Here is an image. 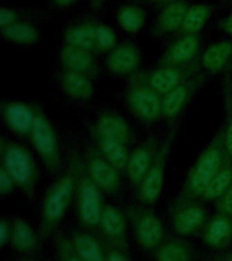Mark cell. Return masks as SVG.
Wrapping results in <instances>:
<instances>
[{"mask_svg": "<svg viewBox=\"0 0 232 261\" xmlns=\"http://www.w3.org/2000/svg\"><path fill=\"white\" fill-rule=\"evenodd\" d=\"M18 191L15 181L4 167L0 166V199L6 200L11 197Z\"/></svg>", "mask_w": 232, "mask_h": 261, "instance_id": "8d00e7d4", "label": "cell"}, {"mask_svg": "<svg viewBox=\"0 0 232 261\" xmlns=\"http://www.w3.org/2000/svg\"><path fill=\"white\" fill-rule=\"evenodd\" d=\"M227 75V79H228V85H229V91H231V95H232V68H229L225 72Z\"/></svg>", "mask_w": 232, "mask_h": 261, "instance_id": "7dc6e473", "label": "cell"}, {"mask_svg": "<svg viewBox=\"0 0 232 261\" xmlns=\"http://www.w3.org/2000/svg\"><path fill=\"white\" fill-rule=\"evenodd\" d=\"M160 140L162 138L159 135L152 134L146 139H142L141 142H138L130 150L129 158L124 170V177L132 185L133 191L140 187L142 179L146 178L147 173L150 171L155 156L158 154Z\"/></svg>", "mask_w": 232, "mask_h": 261, "instance_id": "e0dca14e", "label": "cell"}, {"mask_svg": "<svg viewBox=\"0 0 232 261\" xmlns=\"http://www.w3.org/2000/svg\"><path fill=\"white\" fill-rule=\"evenodd\" d=\"M228 159L229 156L224 147L221 128H219L199 152L175 197L201 200L204 189Z\"/></svg>", "mask_w": 232, "mask_h": 261, "instance_id": "277c9868", "label": "cell"}, {"mask_svg": "<svg viewBox=\"0 0 232 261\" xmlns=\"http://www.w3.org/2000/svg\"><path fill=\"white\" fill-rule=\"evenodd\" d=\"M15 261H48V260H45V258L40 257V254H37V256H28V257L16 256Z\"/></svg>", "mask_w": 232, "mask_h": 261, "instance_id": "bcb514c9", "label": "cell"}, {"mask_svg": "<svg viewBox=\"0 0 232 261\" xmlns=\"http://www.w3.org/2000/svg\"><path fill=\"white\" fill-rule=\"evenodd\" d=\"M181 121L182 120H177V121L168 124V129L166 130V134L163 135L158 154L155 156L150 171L147 173L146 178L142 179L140 187L134 191L136 201H138V203L154 207L162 197L164 178H166V169L172 148H174V144L177 142Z\"/></svg>", "mask_w": 232, "mask_h": 261, "instance_id": "52a82bcc", "label": "cell"}, {"mask_svg": "<svg viewBox=\"0 0 232 261\" xmlns=\"http://www.w3.org/2000/svg\"><path fill=\"white\" fill-rule=\"evenodd\" d=\"M147 3H150L151 6H158V7H163L167 4L174 3V2H179V0H146Z\"/></svg>", "mask_w": 232, "mask_h": 261, "instance_id": "ee69618b", "label": "cell"}, {"mask_svg": "<svg viewBox=\"0 0 232 261\" xmlns=\"http://www.w3.org/2000/svg\"><path fill=\"white\" fill-rule=\"evenodd\" d=\"M94 41H95V52L99 56L101 55H103V56L107 55L120 42L117 38V34H115L113 29L99 19L97 20V26H95Z\"/></svg>", "mask_w": 232, "mask_h": 261, "instance_id": "e575fe53", "label": "cell"}, {"mask_svg": "<svg viewBox=\"0 0 232 261\" xmlns=\"http://www.w3.org/2000/svg\"><path fill=\"white\" fill-rule=\"evenodd\" d=\"M52 18V15L41 8L15 7V6H2L0 7V28L12 23H34L40 24Z\"/></svg>", "mask_w": 232, "mask_h": 261, "instance_id": "f546056e", "label": "cell"}, {"mask_svg": "<svg viewBox=\"0 0 232 261\" xmlns=\"http://www.w3.org/2000/svg\"><path fill=\"white\" fill-rule=\"evenodd\" d=\"M129 222L124 207H118L115 204L106 203L103 215L98 234L101 236L107 246L120 249L130 254V241H129Z\"/></svg>", "mask_w": 232, "mask_h": 261, "instance_id": "9a60e30c", "label": "cell"}, {"mask_svg": "<svg viewBox=\"0 0 232 261\" xmlns=\"http://www.w3.org/2000/svg\"><path fill=\"white\" fill-rule=\"evenodd\" d=\"M199 241L209 252H220L232 246V218L223 212L215 211L208 218Z\"/></svg>", "mask_w": 232, "mask_h": 261, "instance_id": "44dd1931", "label": "cell"}, {"mask_svg": "<svg viewBox=\"0 0 232 261\" xmlns=\"http://www.w3.org/2000/svg\"><path fill=\"white\" fill-rule=\"evenodd\" d=\"M189 3L179 0L160 7V11L155 18L150 29V37L154 41H163L168 37H175L181 30L183 16L186 14Z\"/></svg>", "mask_w": 232, "mask_h": 261, "instance_id": "603a6c76", "label": "cell"}, {"mask_svg": "<svg viewBox=\"0 0 232 261\" xmlns=\"http://www.w3.org/2000/svg\"><path fill=\"white\" fill-rule=\"evenodd\" d=\"M76 2L77 0H49L53 10H65V8L72 7Z\"/></svg>", "mask_w": 232, "mask_h": 261, "instance_id": "7bdbcfd3", "label": "cell"}, {"mask_svg": "<svg viewBox=\"0 0 232 261\" xmlns=\"http://www.w3.org/2000/svg\"><path fill=\"white\" fill-rule=\"evenodd\" d=\"M75 200V171L65 161L64 170L56 175L46 188L40 208H38V224L41 238L44 241L53 238L65 218L69 205Z\"/></svg>", "mask_w": 232, "mask_h": 261, "instance_id": "7a4b0ae2", "label": "cell"}, {"mask_svg": "<svg viewBox=\"0 0 232 261\" xmlns=\"http://www.w3.org/2000/svg\"><path fill=\"white\" fill-rule=\"evenodd\" d=\"M2 40L18 48H32L42 41L38 24L34 23H12L0 28Z\"/></svg>", "mask_w": 232, "mask_h": 261, "instance_id": "f1b7e54d", "label": "cell"}, {"mask_svg": "<svg viewBox=\"0 0 232 261\" xmlns=\"http://www.w3.org/2000/svg\"><path fill=\"white\" fill-rule=\"evenodd\" d=\"M12 234V218L3 215L0 219V248L6 249L10 246Z\"/></svg>", "mask_w": 232, "mask_h": 261, "instance_id": "74e56055", "label": "cell"}, {"mask_svg": "<svg viewBox=\"0 0 232 261\" xmlns=\"http://www.w3.org/2000/svg\"><path fill=\"white\" fill-rule=\"evenodd\" d=\"M53 249L57 261H83L73 248L68 232H64L61 228L53 236Z\"/></svg>", "mask_w": 232, "mask_h": 261, "instance_id": "d590c367", "label": "cell"}, {"mask_svg": "<svg viewBox=\"0 0 232 261\" xmlns=\"http://www.w3.org/2000/svg\"><path fill=\"white\" fill-rule=\"evenodd\" d=\"M151 257L154 261H197L198 254L189 238L168 232Z\"/></svg>", "mask_w": 232, "mask_h": 261, "instance_id": "4316f807", "label": "cell"}, {"mask_svg": "<svg viewBox=\"0 0 232 261\" xmlns=\"http://www.w3.org/2000/svg\"><path fill=\"white\" fill-rule=\"evenodd\" d=\"M124 102L130 116L146 128L163 120V95L136 77L126 81Z\"/></svg>", "mask_w": 232, "mask_h": 261, "instance_id": "ba28073f", "label": "cell"}, {"mask_svg": "<svg viewBox=\"0 0 232 261\" xmlns=\"http://www.w3.org/2000/svg\"><path fill=\"white\" fill-rule=\"evenodd\" d=\"M201 71L202 69H201L199 61H195L193 64L187 65L156 64L152 68L141 69L140 72H137L132 77H136L138 81L144 82L150 87H152L155 91H158L160 95H164Z\"/></svg>", "mask_w": 232, "mask_h": 261, "instance_id": "8fae6325", "label": "cell"}, {"mask_svg": "<svg viewBox=\"0 0 232 261\" xmlns=\"http://www.w3.org/2000/svg\"><path fill=\"white\" fill-rule=\"evenodd\" d=\"M224 2H225V3H228V4H231V6H232V0H224Z\"/></svg>", "mask_w": 232, "mask_h": 261, "instance_id": "c3c4849f", "label": "cell"}, {"mask_svg": "<svg viewBox=\"0 0 232 261\" xmlns=\"http://www.w3.org/2000/svg\"><path fill=\"white\" fill-rule=\"evenodd\" d=\"M53 85L75 106H90L95 98V81L83 73L57 67L53 72Z\"/></svg>", "mask_w": 232, "mask_h": 261, "instance_id": "5bb4252c", "label": "cell"}, {"mask_svg": "<svg viewBox=\"0 0 232 261\" xmlns=\"http://www.w3.org/2000/svg\"><path fill=\"white\" fill-rule=\"evenodd\" d=\"M142 50L134 41H120L103 60V71L117 79H130L141 71Z\"/></svg>", "mask_w": 232, "mask_h": 261, "instance_id": "7c38bea8", "label": "cell"}, {"mask_svg": "<svg viewBox=\"0 0 232 261\" xmlns=\"http://www.w3.org/2000/svg\"><path fill=\"white\" fill-rule=\"evenodd\" d=\"M79 148L85 170L91 179L101 188L105 195L117 197L121 193L124 173L107 161L91 143V140H83Z\"/></svg>", "mask_w": 232, "mask_h": 261, "instance_id": "30bf717a", "label": "cell"}, {"mask_svg": "<svg viewBox=\"0 0 232 261\" xmlns=\"http://www.w3.org/2000/svg\"><path fill=\"white\" fill-rule=\"evenodd\" d=\"M106 249H107V261H133L129 253L124 252V250L111 248L107 245H106Z\"/></svg>", "mask_w": 232, "mask_h": 261, "instance_id": "60d3db41", "label": "cell"}, {"mask_svg": "<svg viewBox=\"0 0 232 261\" xmlns=\"http://www.w3.org/2000/svg\"><path fill=\"white\" fill-rule=\"evenodd\" d=\"M199 64L201 69L209 76L224 75L232 68V37L213 41L207 48H204Z\"/></svg>", "mask_w": 232, "mask_h": 261, "instance_id": "cb8c5ba5", "label": "cell"}, {"mask_svg": "<svg viewBox=\"0 0 232 261\" xmlns=\"http://www.w3.org/2000/svg\"><path fill=\"white\" fill-rule=\"evenodd\" d=\"M221 97H223V109H224V121L221 128L223 134V142L228 156L232 159V95L229 91L227 75L224 73L221 79Z\"/></svg>", "mask_w": 232, "mask_h": 261, "instance_id": "836d02e7", "label": "cell"}, {"mask_svg": "<svg viewBox=\"0 0 232 261\" xmlns=\"http://www.w3.org/2000/svg\"><path fill=\"white\" fill-rule=\"evenodd\" d=\"M65 161L75 171V212L79 226L85 230L98 232L103 210H105V193L94 182L85 170L81 159L80 148L71 144L65 152Z\"/></svg>", "mask_w": 232, "mask_h": 261, "instance_id": "6da1fadb", "label": "cell"}, {"mask_svg": "<svg viewBox=\"0 0 232 261\" xmlns=\"http://www.w3.org/2000/svg\"><path fill=\"white\" fill-rule=\"evenodd\" d=\"M232 184V159L229 158L220 170L215 174V177L209 181L207 188L204 189L201 200L204 203L215 204L221 196L228 191Z\"/></svg>", "mask_w": 232, "mask_h": 261, "instance_id": "d6a6232c", "label": "cell"}, {"mask_svg": "<svg viewBox=\"0 0 232 261\" xmlns=\"http://www.w3.org/2000/svg\"><path fill=\"white\" fill-rule=\"evenodd\" d=\"M115 22L121 30L134 36L141 32L147 23L146 10L136 3L121 4L115 11Z\"/></svg>", "mask_w": 232, "mask_h": 261, "instance_id": "4dcf8cb0", "label": "cell"}, {"mask_svg": "<svg viewBox=\"0 0 232 261\" xmlns=\"http://www.w3.org/2000/svg\"><path fill=\"white\" fill-rule=\"evenodd\" d=\"M208 77L209 75L201 71L164 94L163 95V120L168 124L181 120L185 109L193 101V98L197 95L199 90L205 86Z\"/></svg>", "mask_w": 232, "mask_h": 261, "instance_id": "2e32d148", "label": "cell"}, {"mask_svg": "<svg viewBox=\"0 0 232 261\" xmlns=\"http://www.w3.org/2000/svg\"><path fill=\"white\" fill-rule=\"evenodd\" d=\"M90 126L98 132L110 136L125 143L128 146H133L136 140L133 126L130 122L113 108H99L94 114L93 121L89 122Z\"/></svg>", "mask_w": 232, "mask_h": 261, "instance_id": "ffe728a7", "label": "cell"}, {"mask_svg": "<svg viewBox=\"0 0 232 261\" xmlns=\"http://www.w3.org/2000/svg\"><path fill=\"white\" fill-rule=\"evenodd\" d=\"M213 205H215V211L223 212L232 218V184L231 187L228 188V191Z\"/></svg>", "mask_w": 232, "mask_h": 261, "instance_id": "f35d334b", "label": "cell"}, {"mask_svg": "<svg viewBox=\"0 0 232 261\" xmlns=\"http://www.w3.org/2000/svg\"><path fill=\"white\" fill-rule=\"evenodd\" d=\"M213 11H215L213 6L208 3L189 4L178 34H197L199 33L204 26L209 22Z\"/></svg>", "mask_w": 232, "mask_h": 261, "instance_id": "1f68e13d", "label": "cell"}, {"mask_svg": "<svg viewBox=\"0 0 232 261\" xmlns=\"http://www.w3.org/2000/svg\"><path fill=\"white\" fill-rule=\"evenodd\" d=\"M98 18L93 15H79L71 19L61 30L63 44L95 52V26ZM97 53V52H95Z\"/></svg>", "mask_w": 232, "mask_h": 261, "instance_id": "d4e9b609", "label": "cell"}, {"mask_svg": "<svg viewBox=\"0 0 232 261\" xmlns=\"http://www.w3.org/2000/svg\"><path fill=\"white\" fill-rule=\"evenodd\" d=\"M38 106L40 103L37 101L26 102L12 99V98H2L0 101L2 122L14 136L28 140L36 122Z\"/></svg>", "mask_w": 232, "mask_h": 261, "instance_id": "4fadbf2b", "label": "cell"}, {"mask_svg": "<svg viewBox=\"0 0 232 261\" xmlns=\"http://www.w3.org/2000/svg\"><path fill=\"white\" fill-rule=\"evenodd\" d=\"M27 142L49 174L56 177L64 170L65 159L60 136L41 103Z\"/></svg>", "mask_w": 232, "mask_h": 261, "instance_id": "5b68a950", "label": "cell"}, {"mask_svg": "<svg viewBox=\"0 0 232 261\" xmlns=\"http://www.w3.org/2000/svg\"><path fill=\"white\" fill-rule=\"evenodd\" d=\"M73 248L83 261H107V249L101 236L83 227H73L68 231Z\"/></svg>", "mask_w": 232, "mask_h": 261, "instance_id": "484cf974", "label": "cell"}, {"mask_svg": "<svg viewBox=\"0 0 232 261\" xmlns=\"http://www.w3.org/2000/svg\"><path fill=\"white\" fill-rule=\"evenodd\" d=\"M124 210L137 248L146 254H152L168 234L163 219L151 205L138 201L126 203Z\"/></svg>", "mask_w": 232, "mask_h": 261, "instance_id": "8992f818", "label": "cell"}, {"mask_svg": "<svg viewBox=\"0 0 232 261\" xmlns=\"http://www.w3.org/2000/svg\"><path fill=\"white\" fill-rule=\"evenodd\" d=\"M201 34H177L159 55L156 64L187 65L199 61L202 53Z\"/></svg>", "mask_w": 232, "mask_h": 261, "instance_id": "d6986e66", "label": "cell"}, {"mask_svg": "<svg viewBox=\"0 0 232 261\" xmlns=\"http://www.w3.org/2000/svg\"><path fill=\"white\" fill-rule=\"evenodd\" d=\"M199 261H232V246L220 252L202 253L199 256Z\"/></svg>", "mask_w": 232, "mask_h": 261, "instance_id": "ab89813d", "label": "cell"}, {"mask_svg": "<svg viewBox=\"0 0 232 261\" xmlns=\"http://www.w3.org/2000/svg\"><path fill=\"white\" fill-rule=\"evenodd\" d=\"M167 216L171 232L190 240L199 237L209 218V212L202 200L174 197L168 204Z\"/></svg>", "mask_w": 232, "mask_h": 261, "instance_id": "9c48e42d", "label": "cell"}, {"mask_svg": "<svg viewBox=\"0 0 232 261\" xmlns=\"http://www.w3.org/2000/svg\"><path fill=\"white\" fill-rule=\"evenodd\" d=\"M216 28L227 37H232V11L216 22Z\"/></svg>", "mask_w": 232, "mask_h": 261, "instance_id": "b9f144b4", "label": "cell"}, {"mask_svg": "<svg viewBox=\"0 0 232 261\" xmlns=\"http://www.w3.org/2000/svg\"><path fill=\"white\" fill-rule=\"evenodd\" d=\"M11 218L12 234L10 248L19 257L40 254L44 240L41 238L38 228L32 226V223L22 215H12Z\"/></svg>", "mask_w": 232, "mask_h": 261, "instance_id": "7402d4cb", "label": "cell"}, {"mask_svg": "<svg viewBox=\"0 0 232 261\" xmlns=\"http://www.w3.org/2000/svg\"><path fill=\"white\" fill-rule=\"evenodd\" d=\"M85 129L89 132L90 140H91L94 146L97 147L98 151L107 161L113 163L118 170H121L124 173L128 158H129L130 147L125 143L117 140V139L110 138V136H106V135L98 132L97 129H94L93 126H90L89 124L85 125Z\"/></svg>", "mask_w": 232, "mask_h": 261, "instance_id": "83f0119b", "label": "cell"}, {"mask_svg": "<svg viewBox=\"0 0 232 261\" xmlns=\"http://www.w3.org/2000/svg\"><path fill=\"white\" fill-rule=\"evenodd\" d=\"M0 166L10 173L18 191L33 203L36 200L41 174L32 151L15 139L3 135L0 138Z\"/></svg>", "mask_w": 232, "mask_h": 261, "instance_id": "3957f363", "label": "cell"}, {"mask_svg": "<svg viewBox=\"0 0 232 261\" xmlns=\"http://www.w3.org/2000/svg\"><path fill=\"white\" fill-rule=\"evenodd\" d=\"M57 67L83 73L97 82L101 79L103 71V63L99 61V55L93 50L76 48L72 45L61 44L57 52Z\"/></svg>", "mask_w": 232, "mask_h": 261, "instance_id": "ac0fdd59", "label": "cell"}, {"mask_svg": "<svg viewBox=\"0 0 232 261\" xmlns=\"http://www.w3.org/2000/svg\"><path fill=\"white\" fill-rule=\"evenodd\" d=\"M85 2H89L90 6H91L94 10H97V11L102 10L106 3V0H85Z\"/></svg>", "mask_w": 232, "mask_h": 261, "instance_id": "f6af8a7d", "label": "cell"}]
</instances>
